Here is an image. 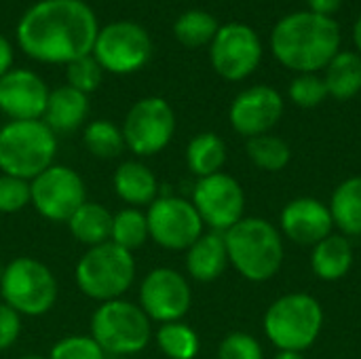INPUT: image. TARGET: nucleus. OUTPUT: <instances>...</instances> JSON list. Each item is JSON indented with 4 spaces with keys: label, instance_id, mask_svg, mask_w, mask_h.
Wrapping results in <instances>:
<instances>
[{
    "label": "nucleus",
    "instance_id": "nucleus-1",
    "mask_svg": "<svg viewBox=\"0 0 361 359\" xmlns=\"http://www.w3.org/2000/svg\"><path fill=\"white\" fill-rule=\"evenodd\" d=\"M97 17L82 0H40L17 23L21 51L42 63H70L91 55Z\"/></svg>",
    "mask_w": 361,
    "mask_h": 359
},
{
    "label": "nucleus",
    "instance_id": "nucleus-2",
    "mask_svg": "<svg viewBox=\"0 0 361 359\" xmlns=\"http://www.w3.org/2000/svg\"><path fill=\"white\" fill-rule=\"evenodd\" d=\"M341 47L338 23L313 11H296L279 19L271 32L273 55L298 74L324 70Z\"/></svg>",
    "mask_w": 361,
    "mask_h": 359
},
{
    "label": "nucleus",
    "instance_id": "nucleus-3",
    "mask_svg": "<svg viewBox=\"0 0 361 359\" xmlns=\"http://www.w3.org/2000/svg\"><path fill=\"white\" fill-rule=\"evenodd\" d=\"M228 262L254 284L273 279L283 264V237L264 218H241L224 233Z\"/></svg>",
    "mask_w": 361,
    "mask_h": 359
},
{
    "label": "nucleus",
    "instance_id": "nucleus-4",
    "mask_svg": "<svg viewBox=\"0 0 361 359\" xmlns=\"http://www.w3.org/2000/svg\"><path fill=\"white\" fill-rule=\"evenodd\" d=\"M267 339L277 351L302 353L315 345L324 328V309L319 300L305 292L279 296L262 320Z\"/></svg>",
    "mask_w": 361,
    "mask_h": 359
},
{
    "label": "nucleus",
    "instance_id": "nucleus-5",
    "mask_svg": "<svg viewBox=\"0 0 361 359\" xmlns=\"http://www.w3.org/2000/svg\"><path fill=\"white\" fill-rule=\"evenodd\" d=\"M57 138L42 121H8L0 129V171L32 182L53 165Z\"/></svg>",
    "mask_w": 361,
    "mask_h": 359
},
{
    "label": "nucleus",
    "instance_id": "nucleus-6",
    "mask_svg": "<svg viewBox=\"0 0 361 359\" xmlns=\"http://www.w3.org/2000/svg\"><path fill=\"white\" fill-rule=\"evenodd\" d=\"M74 279L78 290L99 303L118 300L133 286L135 258L112 241L89 248L76 264Z\"/></svg>",
    "mask_w": 361,
    "mask_h": 359
},
{
    "label": "nucleus",
    "instance_id": "nucleus-7",
    "mask_svg": "<svg viewBox=\"0 0 361 359\" xmlns=\"http://www.w3.org/2000/svg\"><path fill=\"white\" fill-rule=\"evenodd\" d=\"M91 339L110 355H133L148 347L152 326L140 305L129 300L102 303L91 317Z\"/></svg>",
    "mask_w": 361,
    "mask_h": 359
},
{
    "label": "nucleus",
    "instance_id": "nucleus-8",
    "mask_svg": "<svg viewBox=\"0 0 361 359\" xmlns=\"http://www.w3.org/2000/svg\"><path fill=\"white\" fill-rule=\"evenodd\" d=\"M0 294L4 305L19 315L38 317L53 309L57 300V281L47 264L30 256H19L2 269Z\"/></svg>",
    "mask_w": 361,
    "mask_h": 359
},
{
    "label": "nucleus",
    "instance_id": "nucleus-9",
    "mask_svg": "<svg viewBox=\"0 0 361 359\" xmlns=\"http://www.w3.org/2000/svg\"><path fill=\"white\" fill-rule=\"evenodd\" d=\"M91 55L112 74H131L152 57L150 34L133 21H114L104 25L93 42Z\"/></svg>",
    "mask_w": 361,
    "mask_h": 359
},
{
    "label": "nucleus",
    "instance_id": "nucleus-10",
    "mask_svg": "<svg viewBox=\"0 0 361 359\" xmlns=\"http://www.w3.org/2000/svg\"><path fill=\"white\" fill-rule=\"evenodd\" d=\"M125 146L137 157H152L167 148L176 131V114L167 99L144 97L131 106L121 127Z\"/></svg>",
    "mask_w": 361,
    "mask_h": 359
},
{
    "label": "nucleus",
    "instance_id": "nucleus-11",
    "mask_svg": "<svg viewBox=\"0 0 361 359\" xmlns=\"http://www.w3.org/2000/svg\"><path fill=\"white\" fill-rule=\"evenodd\" d=\"M150 239L165 250H188L203 235V220L192 201L182 197H157L146 212Z\"/></svg>",
    "mask_w": 361,
    "mask_h": 359
},
{
    "label": "nucleus",
    "instance_id": "nucleus-12",
    "mask_svg": "<svg viewBox=\"0 0 361 359\" xmlns=\"http://www.w3.org/2000/svg\"><path fill=\"white\" fill-rule=\"evenodd\" d=\"M32 205L51 222H68L87 201L82 178L66 165H51L30 182Z\"/></svg>",
    "mask_w": 361,
    "mask_h": 359
},
{
    "label": "nucleus",
    "instance_id": "nucleus-13",
    "mask_svg": "<svg viewBox=\"0 0 361 359\" xmlns=\"http://www.w3.org/2000/svg\"><path fill=\"white\" fill-rule=\"evenodd\" d=\"M209 59L214 70L226 80L247 78L262 59V42L247 23L231 21L220 25L209 44Z\"/></svg>",
    "mask_w": 361,
    "mask_h": 359
},
{
    "label": "nucleus",
    "instance_id": "nucleus-14",
    "mask_svg": "<svg viewBox=\"0 0 361 359\" xmlns=\"http://www.w3.org/2000/svg\"><path fill=\"white\" fill-rule=\"evenodd\" d=\"M192 205L203 224L216 233H226L245 218V193L241 184L224 171L199 178L192 190Z\"/></svg>",
    "mask_w": 361,
    "mask_h": 359
},
{
    "label": "nucleus",
    "instance_id": "nucleus-15",
    "mask_svg": "<svg viewBox=\"0 0 361 359\" xmlns=\"http://www.w3.org/2000/svg\"><path fill=\"white\" fill-rule=\"evenodd\" d=\"M192 303V292L182 273L169 267L152 269L140 286V307L150 322H182Z\"/></svg>",
    "mask_w": 361,
    "mask_h": 359
},
{
    "label": "nucleus",
    "instance_id": "nucleus-16",
    "mask_svg": "<svg viewBox=\"0 0 361 359\" xmlns=\"http://www.w3.org/2000/svg\"><path fill=\"white\" fill-rule=\"evenodd\" d=\"M283 116V97L269 85H254L241 91L228 110L233 129L243 138L269 133Z\"/></svg>",
    "mask_w": 361,
    "mask_h": 359
},
{
    "label": "nucleus",
    "instance_id": "nucleus-17",
    "mask_svg": "<svg viewBox=\"0 0 361 359\" xmlns=\"http://www.w3.org/2000/svg\"><path fill=\"white\" fill-rule=\"evenodd\" d=\"M49 89L32 70L17 68L0 78V110L11 121H42Z\"/></svg>",
    "mask_w": 361,
    "mask_h": 359
},
{
    "label": "nucleus",
    "instance_id": "nucleus-18",
    "mask_svg": "<svg viewBox=\"0 0 361 359\" xmlns=\"http://www.w3.org/2000/svg\"><path fill=\"white\" fill-rule=\"evenodd\" d=\"M281 235L298 245H315L334 231L330 207L313 197L292 199L279 216Z\"/></svg>",
    "mask_w": 361,
    "mask_h": 359
},
{
    "label": "nucleus",
    "instance_id": "nucleus-19",
    "mask_svg": "<svg viewBox=\"0 0 361 359\" xmlns=\"http://www.w3.org/2000/svg\"><path fill=\"white\" fill-rule=\"evenodd\" d=\"M87 114H89V97L72 89L70 85H63L49 93L42 123L53 133H70L85 123Z\"/></svg>",
    "mask_w": 361,
    "mask_h": 359
},
{
    "label": "nucleus",
    "instance_id": "nucleus-20",
    "mask_svg": "<svg viewBox=\"0 0 361 359\" xmlns=\"http://www.w3.org/2000/svg\"><path fill=\"white\" fill-rule=\"evenodd\" d=\"M228 267V252L224 243V233H203L186 250V271L197 281H214Z\"/></svg>",
    "mask_w": 361,
    "mask_h": 359
},
{
    "label": "nucleus",
    "instance_id": "nucleus-21",
    "mask_svg": "<svg viewBox=\"0 0 361 359\" xmlns=\"http://www.w3.org/2000/svg\"><path fill=\"white\" fill-rule=\"evenodd\" d=\"M112 186L118 199L131 207L150 205L159 197L157 176L140 161H125L118 165L112 178Z\"/></svg>",
    "mask_w": 361,
    "mask_h": 359
},
{
    "label": "nucleus",
    "instance_id": "nucleus-22",
    "mask_svg": "<svg viewBox=\"0 0 361 359\" xmlns=\"http://www.w3.org/2000/svg\"><path fill=\"white\" fill-rule=\"evenodd\" d=\"M353 267V245L349 237L341 233H332L319 243L313 245L311 269L324 281L343 279Z\"/></svg>",
    "mask_w": 361,
    "mask_h": 359
},
{
    "label": "nucleus",
    "instance_id": "nucleus-23",
    "mask_svg": "<svg viewBox=\"0 0 361 359\" xmlns=\"http://www.w3.org/2000/svg\"><path fill=\"white\" fill-rule=\"evenodd\" d=\"M328 207L341 235L361 237V176L341 182L332 193Z\"/></svg>",
    "mask_w": 361,
    "mask_h": 359
},
{
    "label": "nucleus",
    "instance_id": "nucleus-24",
    "mask_svg": "<svg viewBox=\"0 0 361 359\" xmlns=\"http://www.w3.org/2000/svg\"><path fill=\"white\" fill-rule=\"evenodd\" d=\"M72 237L89 248L110 241L112 235V214L99 203L85 201L68 220Z\"/></svg>",
    "mask_w": 361,
    "mask_h": 359
},
{
    "label": "nucleus",
    "instance_id": "nucleus-25",
    "mask_svg": "<svg viewBox=\"0 0 361 359\" xmlns=\"http://www.w3.org/2000/svg\"><path fill=\"white\" fill-rule=\"evenodd\" d=\"M324 83L328 95L334 99H351L361 91V55L353 51H338L324 68Z\"/></svg>",
    "mask_w": 361,
    "mask_h": 359
},
{
    "label": "nucleus",
    "instance_id": "nucleus-26",
    "mask_svg": "<svg viewBox=\"0 0 361 359\" xmlns=\"http://www.w3.org/2000/svg\"><path fill=\"white\" fill-rule=\"evenodd\" d=\"M226 163V144L220 135L205 131L195 135L186 146V165L197 178L220 174Z\"/></svg>",
    "mask_w": 361,
    "mask_h": 359
},
{
    "label": "nucleus",
    "instance_id": "nucleus-27",
    "mask_svg": "<svg viewBox=\"0 0 361 359\" xmlns=\"http://www.w3.org/2000/svg\"><path fill=\"white\" fill-rule=\"evenodd\" d=\"M245 152L250 161L262 171H281L292 161V150L288 142L273 133L250 138L245 144Z\"/></svg>",
    "mask_w": 361,
    "mask_h": 359
},
{
    "label": "nucleus",
    "instance_id": "nucleus-28",
    "mask_svg": "<svg viewBox=\"0 0 361 359\" xmlns=\"http://www.w3.org/2000/svg\"><path fill=\"white\" fill-rule=\"evenodd\" d=\"M218 30H220V25H218L216 17L207 11H201V8H190V11L182 13L178 17V21L173 23L176 38L188 49L212 44Z\"/></svg>",
    "mask_w": 361,
    "mask_h": 359
},
{
    "label": "nucleus",
    "instance_id": "nucleus-29",
    "mask_svg": "<svg viewBox=\"0 0 361 359\" xmlns=\"http://www.w3.org/2000/svg\"><path fill=\"white\" fill-rule=\"evenodd\" d=\"M157 345L169 359H195L201 349L199 334L184 322L161 324L157 330Z\"/></svg>",
    "mask_w": 361,
    "mask_h": 359
},
{
    "label": "nucleus",
    "instance_id": "nucleus-30",
    "mask_svg": "<svg viewBox=\"0 0 361 359\" xmlns=\"http://www.w3.org/2000/svg\"><path fill=\"white\" fill-rule=\"evenodd\" d=\"M148 239H150L148 220H146V214L140 212L137 207H125L112 216L110 241L116 243L118 248L133 252V250L142 248Z\"/></svg>",
    "mask_w": 361,
    "mask_h": 359
},
{
    "label": "nucleus",
    "instance_id": "nucleus-31",
    "mask_svg": "<svg viewBox=\"0 0 361 359\" xmlns=\"http://www.w3.org/2000/svg\"><path fill=\"white\" fill-rule=\"evenodd\" d=\"M85 148L95 157V159H116L123 154L125 146V138L123 131L106 118L93 121L85 127V135H82Z\"/></svg>",
    "mask_w": 361,
    "mask_h": 359
},
{
    "label": "nucleus",
    "instance_id": "nucleus-32",
    "mask_svg": "<svg viewBox=\"0 0 361 359\" xmlns=\"http://www.w3.org/2000/svg\"><path fill=\"white\" fill-rule=\"evenodd\" d=\"M288 95L300 108H315L328 97V89L324 76H317L315 72H307V74H298L290 83Z\"/></svg>",
    "mask_w": 361,
    "mask_h": 359
},
{
    "label": "nucleus",
    "instance_id": "nucleus-33",
    "mask_svg": "<svg viewBox=\"0 0 361 359\" xmlns=\"http://www.w3.org/2000/svg\"><path fill=\"white\" fill-rule=\"evenodd\" d=\"M66 76H68V85L72 89L89 95V93H93L102 85L104 70L95 61L93 55H85V57H78V59H74V61L68 63Z\"/></svg>",
    "mask_w": 361,
    "mask_h": 359
},
{
    "label": "nucleus",
    "instance_id": "nucleus-34",
    "mask_svg": "<svg viewBox=\"0 0 361 359\" xmlns=\"http://www.w3.org/2000/svg\"><path fill=\"white\" fill-rule=\"evenodd\" d=\"M32 203L30 182L0 174V214H17Z\"/></svg>",
    "mask_w": 361,
    "mask_h": 359
},
{
    "label": "nucleus",
    "instance_id": "nucleus-35",
    "mask_svg": "<svg viewBox=\"0 0 361 359\" xmlns=\"http://www.w3.org/2000/svg\"><path fill=\"white\" fill-rule=\"evenodd\" d=\"M49 359H106V353L91 336L74 334L57 341Z\"/></svg>",
    "mask_w": 361,
    "mask_h": 359
},
{
    "label": "nucleus",
    "instance_id": "nucleus-36",
    "mask_svg": "<svg viewBox=\"0 0 361 359\" xmlns=\"http://www.w3.org/2000/svg\"><path fill=\"white\" fill-rule=\"evenodd\" d=\"M218 359H264L260 341L247 332H231L218 347Z\"/></svg>",
    "mask_w": 361,
    "mask_h": 359
},
{
    "label": "nucleus",
    "instance_id": "nucleus-37",
    "mask_svg": "<svg viewBox=\"0 0 361 359\" xmlns=\"http://www.w3.org/2000/svg\"><path fill=\"white\" fill-rule=\"evenodd\" d=\"M21 334V315L8 305H0V351L15 345Z\"/></svg>",
    "mask_w": 361,
    "mask_h": 359
},
{
    "label": "nucleus",
    "instance_id": "nucleus-38",
    "mask_svg": "<svg viewBox=\"0 0 361 359\" xmlns=\"http://www.w3.org/2000/svg\"><path fill=\"white\" fill-rule=\"evenodd\" d=\"M307 2H309V11L328 17H332V13L338 11V6L343 4V0H307Z\"/></svg>",
    "mask_w": 361,
    "mask_h": 359
},
{
    "label": "nucleus",
    "instance_id": "nucleus-39",
    "mask_svg": "<svg viewBox=\"0 0 361 359\" xmlns=\"http://www.w3.org/2000/svg\"><path fill=\"white\" fill-rule=\"evenodd\" d=\"M11 63H13V47L11 42L0 34V78L11 72Z\"/></svg>",
    "mask_w": 361,
    "mask_h": 359
},
{
    "label": "nucleus",
    "instance_id": "nucleus-40",
    "mask_svg": "<svg viewBox=\"0 0 361 359\" xmlns=\"http://www.w3.org/2000/svg\"><path fill=\"white\" fill-rule=\"evenodd\" d=\"M353 40H355V47H357V51H360L361 55V15L357 17L355 25H353Z\"/></svg>",
    "mask_w": 361,
    "mask_h": 359
},
{
    "label": "nucleus",
    "instance_id": "nucleus-41",
    "mask_svg": "<svg viewBox=\"0 0 361 359\" xmlns=\"http://www.w3.org/2000/svg\"><path fill=\"white\" fill-rule=\"evenodd\" d=\"M273 359H305L302 353H296V351H277V355Z\"/></svg>",
    "mask_w": 361,
    "mask_h": 359
},
{
    "label": "nucleus",
    "instance_id": "nucleus-42",
    "mask_svg": "<svg viewBox=\"0 0 361 359\" xmlns=\"http://www.w3.org/2000/svg\"><path fill=\"white\" fill-rule=\"evenodd\" d=\"M19 359H49V358H42V355H23V358Z\"/></svg>",
    "mask_w": 361,
    "mask_h": 359
},
{
    "label": "nucleus",
    "instance_id": "nucleus-43",
    "mask_svg": "<svg viewBox=\"0 0 361 359\" xmlns=\"http://www.w3.org/2000/svg\"><path fill=\"white\" fill-rule=\"evenodd\" d=\"M2 269H4V267H2V262H0V275H2Z\"/></svg>",
    "mask_w": 361,
    "mask_h": 359
}]
</instances>
